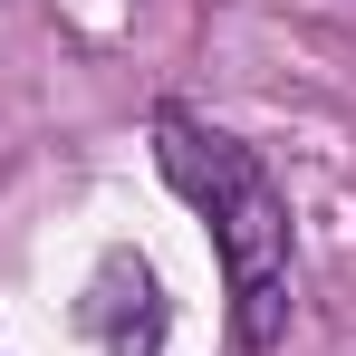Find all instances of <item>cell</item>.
Instances as JSON below:
<instances>
[{"mask_svg":"<svg viewBox=\"0 0 356 356\" xmlns=\"http://www.w3.org/2000/svg\"><path fill=\"white\" fill-rule=\"evenodd\" d=\"M154 164H164V183L212 222V260H222V280H232L241 347L270 356L289 337V202H280L270 164H260L241 135L183 116V106L154 116Z\"/></svg>","mask_w":356,"mask_h":356,"instance_id":"1","label":"cell"},{"mask_svg":"<svg viewBox=\"0 0 356 356\" xmlns=\"http://www.w3.org/2000/svg\"><path fill=\"white\" fill-rule=\"evenodd\" d=\"M87 327H97L106 356H164V337H174L164 280H154L135 250H116V260L97 270V289H87Z\"/></svg>","mask_w":356,"mask_h":356,"instance_id":"2","label":"cell"}]
</instances>
